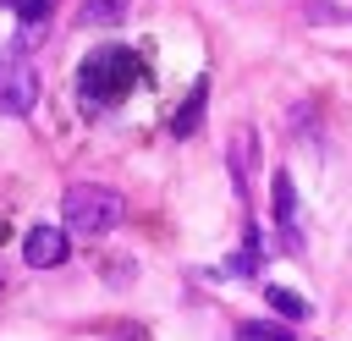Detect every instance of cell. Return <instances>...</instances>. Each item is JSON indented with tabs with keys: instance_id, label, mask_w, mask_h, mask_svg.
I'll return each mask as SVG.
<instances>
[{
	"instance_id": "6da1fadb",
	"label": "cell",
	"mask_w": 352,
	"mask_h": 341,
	"mask_svg": "<svg viewBox=\"0 0 352 341\" xmlns=\"http://www.w3.org/2000/svg\"><path fill=\"white\" fill-rule=\"evenodd\" d=\"M138 82H143V60H138L126 44H99V50H88V60L77 66V99H82L88 110L121 104Z\"/></svg>"
},
{
	"instance_id": "7a4b0ae2",
	"label": "cell",
	"mask_w": 352,
	"mask_h": 341,
	"mask_svg": "<svg viewBox=\"0 0 352 341\" xmlns=\"http://www.w3.org/2000/svg\"><path fill=\"white\" fill-rule=\"evenodd\" d=\"M60 214H66V226H72V231H82V236H104V231H116V226L126 220V198H121L116 187L77 182V187H66Z\"/></svg>"
},
{
	"instance_id": "3957f363",
	"label": "cell",
	"mask_w": 352,
	"mask_h": 341,
	"mask_svg": "<svg viewBox=\"0 0 352 341\" xmlns=\"http://www.w3.org/2000/svg\"><path fill=\"white\" fill-rule=\"evenodd\" d=\"M38 104V72L28 55L6 50L0 55V116H28Z\"/></svg>"
},
{
	"instance_id": "277c9868",
	"label": "cell",
	"mask_w": 352,
	"mask_h": 341,
	"mask_svg": "<svg viewBox=\"0 0 352 341\" xmlns=\"http://www.w3.org/2000/svg\"><path fill=\"white\" fill-rule=\"evenodd\" d=\"M66 231L60 226H33L28 236H22V258L33 264V270H55V264H66Z\"/></svg>"
},
{
	"instance_id": "5b68a950",
	"label": "cell",
	"mask_w": 352,
	"mask_h": 341,
	"mask_svg": "<svg viewBox=\"0 0 352 341\" xmlns=\"http://www.w3.org/2000/svg\"><path fill=\"white\" fill-rule=\"evenodd\" d=\"M270 204H275V226H280L286 248H302V236H297V187H292L286 170L270 176Z\"/></svg>"
},
{
	"instance_id": "8992f818",
	"label": "cell",
	"mask_w": 352,
	"mask_h": 341,
	"mask_svg": "<svg viewBox=\"0 0 352 341\" xmlns=\"http://www.w3.org/2000/svg\"><path fill=\"white\" fill-rule=\"evenodd\" d=\"M204 104H209V77H198V82H192V94L176 104V116H170V138H192V132H198V121H204Z\"/></svg>"
},
{
	"instance_id": "52a82bcc",
	"label": "cell",
	"mask_w": 352,
	"mask_h": 341,
	"mask_svg": "<svg viewBox=\"0 0 352 341\" xmlns=\"http://www.w3.org/2000/svg\"><path fill=\"white\" fill-rule=\"evenodd\" d=\"M226 160H231V187H236V198H248V176H253V126H236V132H231Z\"/></svg>"
},
{
	"instance_id": "ba28073f",
	"label": "cell",
	"mask_w": 352,
	"mask_h": 341,
	"mask_svg": "<svg viewBox=\"0 0 352 341\" xmlns=\"http://www.w3.org/2000/svg\"><path fill=\"white\" fill-rule=\"evenodd\" d=\"M264 302H270L280 319H308V314H314V302H308V297H297L292 286H264Z\"/></svg>"
},
{
	"instance_id": "9c48e42d",
	"label": "cell",
	"mask_w": 352,
	"mask_h": 341,
	"mask_svg": "<svg viewBox=\"0 0 352 341\" xmlns=\"http://www.w3.org/2000/svg\"><path fill=\"white\" fill-rule=\"evenodd\" d=\"M121 16H126V0H82L77 6L82 28H104V22H121Z\"/></svg>"
},
{
	"instance_id": "30bf717a",
	"label": "cell",
	"mask_w": 352,
	"mask_h": 341,
	"mask_svg": "<svg viewBox=\"0 0 352 341\" xmlns=\"http://www.w3.org/2000/svg\"><path fill=\"white\" fill-rule=\"evenodd\" d=\"M236 341H297L286 324H275V319H242L236 324Z\"/></svg>"
},
{
	"instance_id": "8fae6325",
	"label": "cell",
	"mask_w": 352,
	"mask_h": 341,
	"mask_svg": "<svg viewBox=\"0 0 352 341\" xmlns=\"http://www.w3.org/2000/svg\"><path fill=\"white\" fill-rule=\"evenodd\" d=\"M6 6L16 11V22H22V28H38V22L50 16V0H6Z\"/></svg>"
}]
</instances>
